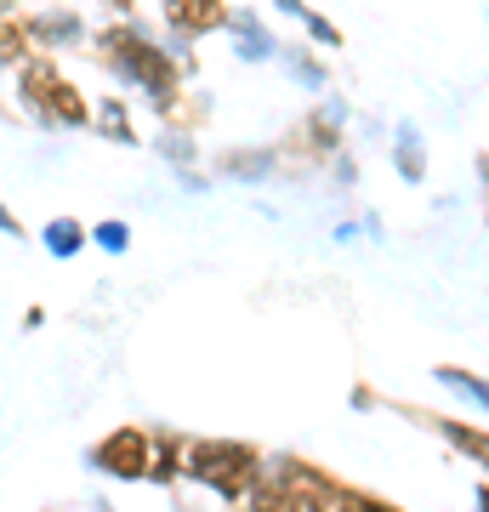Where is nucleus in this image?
Masks as SVG:
<instances>
[{"mask_svg": "<svg viewBox=\"0 0 489 512\" xmlns=\"http://www.w3.org/2000/svg\"><path fill=\"white\" fill-rule=\"evenodd\" d=\"M433 427L455 444V450H461V456H472L478 467H489V433H478V427H467V421H450V416H438Z\"/></svg>", "mask_w": 489, "mask_h": 512, "instance_id": "obj_12", "label": "nucleus"}, {"mask_svg": "<svg viewBox=\"0 0 489 512\" xmlns=\"http://www.w3.org/2000/svg\"><path fill=\"white\" fill-rule=\"evenodd\" d=\"M188 478H200L222 501H251L256 478H262V456L251 444H228V439H205L188 450Z\"/></svg>", "mask_w": 489, "mask_h": 512, "instance_id": "obj_1", "label": "nucleus"}, {"mask_svg": "<svg viewBox=\"0 0 489 512\" xmlns=\"http://www.w3.org/2000/svg\"><path fill=\"white\" fill-rule=\"evenodd\" d=\"M160 154H165L171 165H188V160H194V137H182V131H165V137H160Z\"/></svg>", "mask_w": 489, "mask_h": 512, "instance_id": "obj_17", "label": "nucleus"}, {"mask_svg": "<svg viewBox=\"0 0 489 512\" xmlns=\"http://www.w3.org/2000/svg\"><path fill=\"white\" fill-rule=\"evenodd\" d=\"M29 35L46 40V46L57 52V46H74V40L86 35V23L74 18L69 6H57V12H40V18H29Z\"/></svg>", "mask_w": 489, "mask_h": 512, "instance_id": "obj_8", "label": "nucleus"}, {"mask_svg": "<svg viewBox=\"0 0 489 512\" xmlns=\"http://www.w3.org/2000/svg\"><path fill=\"white\" fill-rule=\"evenodd\" d=\"M222 171L239 183H268L279 171V148H251V154H222Z\"/></svg>", "mask_w": 489, "mask_h": 512, "instance_id": "obj_9", "label": "nucleus"}, {"mask_svg": "<svg viewBox=\"0 0 489 512\" xmlns=\"http://www.w3.org/2000/svg\"><path fill=\"white\" fill-rule=\"evenodd\" d=\"M393 165H399L404 183H421V177H427V143H421V131L410 126V120L393 131Z\"/></svg>", "mask_w": 489, "mask_h": 512, "instance_id": "obj_7", "label": "nucleus"}, {"mask_svg": "<svg viewBox=\"0 0 489 512\" xmlns=\"http://www.w3.org/2000/svg\"><path fill=\"white\" fill-rule=\"evenodd\" d=\"M165 23L177 29V35L200 40L211 29H228V6L222 0H165Z\"/></svg>", "mask_w": 489, "mask_h": 512, "instance_id": "obj_4", "label": "nucleus"}, {"mask_svg": "<svg viewBox=\"0 0 489 512\" xmlns=\"http://www.w3.org/2000/svg\"><path fill=\"white\" fill-rule=\"evenodd\" d=\"M353 177H359V171H353V160H336V183L353 188Z\"/></svg>", "mask_w": 489, "mask_h": 512, "instance_id": "obj_19", "label": "nucleus"}, {"mask_svg": "<svg viewBox=\"0 0 489 512\" xmlns=\"http://www.w3.org/2000/svg\"><path fill=\"white\" fill-rule=\"evenodd\" d=\"M40 239H46V251L52 256H80L86 251V239H91V228H80L74 217H52L46 228H40Z\"/></svg>", "mask_w": 489, "mask_h": 512, "instance_id": "obj_11", "label": "nucleus"}, {"mask_svg": "<svg viewBox=\"0 0 489 512\" xmlns=\"http://www.w3.org/2000/svg\"><path fill=\"white\" fill-rule=\"evenodd\" d=\"M97 131H109L114 143H137V131H131V114H126V103H120V97H103V103H97Z\"/></svg>", "mask_w": 489, "mask_h": 512, "instance_id": "obj_13", "label": "nucleus"}, {"mask_svg": "<svg viewBox=\"0 0 489 512\" xmlns=\"http://www.w3.org/2000/svg\"><path fill=\"white\" fill-rule=\"evenodd\" d=\"M279 69L302 86V92H319L325 97V86H330V69L319 63L313 52H302V46H279Z\"/></svg>", "mask_w": 489, "mask_h": 512, "instance_id": "obj_6", "label": "nucleus"}, {"mask_svg": "<svg viewBox=\"0 0 489 512\" xmlns=\"http://www.w3.org/2000/svg\"><path fill=\"white\" fill-rule=\"evenodd\" d=\"M91 245H97V251H109V256H120V251H131V228L120 217L97 222V228H91Z\"/></svg>", "mask_w": 489, "mask_h": 512, "instance_id": "obj_14", "label": "nucleus"}, {"mask_svg": "<svg viewBox=\"0 0 489 512\" xmlns=\"http://www.w3.org/2000/svg\"><path fill=\"white\" fill-rule=\"evenodd\" d=\"M0 234H6V239H18V234H23V222L12 217V211H6V205H0Z\"/></svg>", "mask_w": 489, "mask_h": 512, "instance_id": "obj_18", "label": "nucleus"}, {"mask_svg": "<svg viewBox=\"0 0 489 512\" xmlns=\"http://www.w3.org/2000/svg\"><path fill=\"white\" fill-rule=\"evenodd\" d=\"M433 376L450 387L455 399H467L478 416H489V382H484V376H472V370H461V365H438Z\"/></svg>", "mask_w": 489, "mask_h": 512, "instance_id": "obj_10", "label": "nucleus"}, {"mask_svg": "<svg viewBox=\"0 0 489 512\" xmlns=\"http://www.w3.org/2000/svg\"><path fill=\"white\" fill-rule=\"evenodd\" d=\"M23 97H29V109H35L46 126H86L91 120L80 92H74L69 80H57V69L46 57H29V63H23Z\"/></svg>", "mask_w": 489, "mask_h": 512, "instance_id": "obj_2", "label": "nucleus"}, {"mask_svg": "<svg viewBox=\"0 0 489 512\" xmlns=\"http://www.w3.org/2000/svg\"><path fill=\"white\" fill-rule=\"evenodd\" d=\"M23 57H29V29L0 23V63H23Z\"/></svg>", "mask_w": 489, "mask_h": 512, "instance_id": "obj_15", "label": "nucleus"}, {"mask_svg": "<svg viewBox=\"0 0 489 512\" xmlns=\"http://www.w3.org/2000/svg\"><path fill=\"white\" fill-rule=\"evenodd\" d=\"M273 6H279V12H285V18H302V12H308V6H302V0H273Z\"/></svg>", "mask_w": 489, "mask_h": 512, "instance_id": "obj_20", "label": "nucleus"}, {"mask_svg": "<svg viewBox=\"0 0 489 512\" xmlns=\"http://www.w3.org/2000/svg\"><path fill=\"white\" fill-rule=\"evenodd\" d=\"M296 23H302V29H308V35L319 40V46H330V52L342 46V29H336V23H330V18H319L313 6H308V12H302V18H296Z\"/></svg>", "mask_w": 489, "mask_h": 512, "instance_id": "obj_16", "label": "nucleus"}, {"mask_svg": "<svg viewBox=\"0 0 489 512\" xmlns=\"http://www.w3.org/2000/svg\"><path fill=\"white\" fill-rule=\"evenodd\" d=\"M228 29H234V52L245 57V63H268V57H279V40L268 35V23L256 18V12H228Z\"/></svg>", "mask_w": 489, "mask_h": 512, "instance_id": "obj_5", "label": "nucleus"}, {"mask_svg": "<svg viewBox=\"0 0 489 512\" xmlns=\"http://www.w3.org/2000/svg\"><path fill=\"white\" fill-rule=\"evenodd\" d=\"M0 6H12V0H0Z\"/></svg>", "mask_w": 489, "mask_h": 512, "instance_id": "obj_21", "label": "nucleus"}, {"mask_svg": "<svg viewBox=\"0 0 489 512\" xmlns=\"http://www.w3.org/2000/svg\"><path fill=\"white\" fill-rule=\"evenodd\" d=\"M91 467H103L114 478H148V467H154V439H148L143 427H114L109 439L91 450Z\"/></svg>", "mask_w": 489, "mask_h": 512, "instance_id": "obj_3", "label": "nucleus"}]
</instances>
